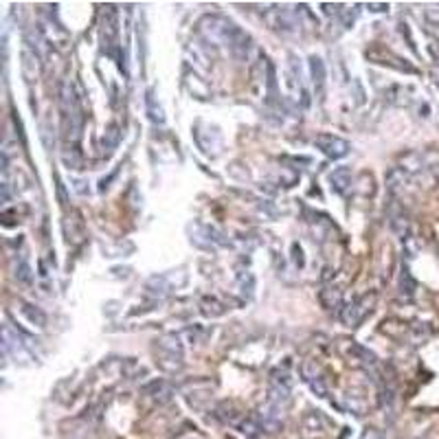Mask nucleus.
I'll return each mask as SVG.
<instances>
[{
    "label": "nucleus",
    "mask_w": 439,
    "mask_h": 439,
    "mask_svg": "<svg viewBox=\"0 0 439 439\" xmlns=\"http://www.w3.org/2000/svg\"><path fill=\"white\" fill-rule=\"evenodd\" d=\"M60 108H62V132H64L66 154L79 152V139H82V128H84V108H82V97L77 93V88L70 79H66L62 84Z\"/></svg>",
    "instance_id": "1"
},
{
    "label": "nucleus",
    "mask_w": 439,
    "mask_h": 439,
    "mask_svg": "<svg viewBox=\"0 0 439 439\" xmlns=\"http://www.w3.org/2000/svg\"><path fill=\"white\" fill-rule=\"evenodd\" d=\"M373 295L369 297V295H364V297H360L358 301H354V303H349L347 307H343V312H341V321L347 325V328H356L360 321L367 316L369 312H371V303H373Z\"/></svg>",
    "instance_id": "4"
},
{
    "label": "nucleus",
    "mask_w": 439,
    "mask_h": 439,
    "mask_svg": "<svg viewBox=\"0 0 439 439\" xmlns=\"http://www.w3.org/2000/svg\"><path fill=\"white\" fill-rule=\"evenodd\" d=\"M16 279L22 282V284H31V270H29L26 263H22L20 270H16Z\"/></svg>",
    "instance_id": "13"
},
{
    "label": "nucleus",
    "mask_w": 439,
    "mask_h": 439,
    "mask_svg": "<svg viewBox=\"0 0 439 439\" xmlns=\"http://www.w3.org/2000/svg\"><path fill=\"white\" fill-rule=\"evenodd\" d=\"M330 183H332V189L336 194H345L347 192V187L351 185V171L347 167H339V169H334L330 174Z\"/></svg>",
    "instance_id": "7"
},
{
    "label": "nucleus",
    "mask_w": 439,
    "mask_h": 439,
    "mask_svg": "<svg viewBox=\"0 0 439 439\" xmlns=\"http://www.w3.org/2000/svg\"><path fill=\"white\" fill-rule=\"evenodd\" d=\"M99 38H101V49H104V53L114 57V60H121L119 57V18H116V9L112 5H106L101 9Z\"/></svg>",
    "instance_id": "3"
},
{
    "label": "nucleus",
    "mask_w": 439,
    "mask_h": 439,
    "mask_svg": "<svg viewBox=\"0 0 439 439\" xmlns=\"http://www.w3.org/2000/svg\"><path fill=\"white\" fill-rule=\"evenodd\" d=\"M238 429H240V433H242L246 439H257V437L263 433V422H261V417H257V415H246V417L238 424Z\"/></svg>",
    "instance_id": "6"
},
{
    "label": "nucleus",
    "mask_w": 439,
    "mask_h": 439,
    "mask_svg": "<svg viewBox=\"0 0 439 439\" xmlns=\"http://www.w3.org/2000/svg\"><path fill=\"white\" fill-rule=\"evenodd\" d=\"M148 104H150V116H152V121H158V123H163V121H165V116H163V112H156L152 95H150V99H148Z\"/></svg>",
    "instance_id": "15"
},
{
    "label": "nucleus",
    "mask_w": 439,
    "mask_h": 439,
    "mask_svg": "<svg viewBox=\"0 0 439 439\" xmlns=\"http://www.w3.org/2000/svg\"><path fill=\"white\" fill-rule=\"evenodd\" d=\"M415 290V282L411 279V275H408V270L404 268L402 270V292H406V295H413Z\"/></svg>",
    "instance_id": "12"
},
{
    "label": "nucleus",
    "mask_w": 439,
    "mask_h": 439,
    "mask_svg": "<svg viewBox=\"0 0 439 439\" xmlns=\"http://www.w3.org/2000/svg\"><path fill=\"white\" fill-rule=\"evenodd\" d=\"M310 68H312V82L316 86V91L321 93V91H323V84H325V66H323V62L318 60V57H312Z\"/></svg>",
    "instance_id": "9"
},
{
    "label": "nucleus",
    "mask_w": 439,
    "mask_h": 439,
    "mask_svg": "<svg viewBox=\"0 0 439 439\" xmlns=\"http://www.w3.org/2000/svg\"><path fill=\"white\" fill-rule=\"evenodd\" d=\"M119 139H121L119 128H116V125H110V128L106 130V134H104V148H106V150L116 148V143H119Z\"/></svg>",
    "instance_id": "11"
},
{
    "label": "nucleus",
    "mask_w": 439,
    "mask_h": 439,
    "mask_svg": "<svg viewBox=\"0 0 439 439\" xmlns=\"http://www.w3.org/2000/svg\"><path fill=\"white\" fill-rule=\"evenodd\" d=\"M143 393H145V395H154V398H156L158 402H167V400L171 398V387H169L167 383H163V380H160V383H152V385L145 387Z\"/></svg>",
    "instance_id": "8"
},
{
    "label": "nucleus",
    "mask_w": 439,
    "mask_h": 439,
    "mask_svg": "<svg viewBox=\"0 0 439 439\" xmlns=\"http://www.w3.org/2000/svg\"><path fill=\"white\" fill-rule=\"evenodd\" d=\"M211 22V26H202V31L209 33V40L213 42H222L231 49L233 55L244 57L248 53V47H251V38H248L238 24H233L226 18H220V16H211L207 18Z\"/></svg>",
    "instance_id": "2"
},
{
    "label": "nucleus",
    "mask_w": 439,
    "mask_h": 439,
    "mask_svg": "<svg viewBox=\"0 0 439 439\" xmlns=\"http://www.w3.org/2000/svg\"><path fill=\"white\" fill-rule=\"evenodd\" d=\"M426 20H429L431 24L439 26V5H435V7H429V9H426Z\"/></svg>",
    "instance_id": "14"
},
{
    "label": "nucleus",
    "mask_w": 439,
    "mask_h": 439,
    "mask_svg": "<svg viewBox=\"0 0 439 439\" xmlns=\"http://www.w3.org/2000/svg\"><path fill=\"white\" fill-rule=\"evenodd\" d=\"M314 145H316V148H318L321 152H323L328 158H332V160H339V158L347 156L349 150H351V145H349L345 139L334 137V134H318V137L314 139Z\"/></svg>",
    "instance_id": "5"
},
{
    "label": "nucleus",
    "mask_w": 439,
    "mask_h": 439,
    "mask_svg": "<svg viewBox=\"0 0 439 439\" xmlns=\"http://www.w3.org/2000/svg\"><path fill=\"white\" fill-rule=\"evenodd\" d=\"M22 312L29 316V321H31V323H36V325H44L47 323V316H44L38 307H33V305H29V303H22Z\"/></svg>",
    "instance_id": "10"
}]
</instances>
